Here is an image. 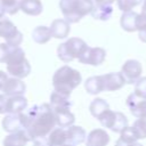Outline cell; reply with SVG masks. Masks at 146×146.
I'll list each match as a JSON object with an SVG mask.
<instances>
[{"label": "cell", "instance_id": "1", "mask_svg": "<svg viewBox=\"0 0 146 146\" xmlns=\"http://www.w3.org/2000/svg\"><path fill=\"white\" fill-rule=\"evenodd\" d=\"M24 130L30 136L31 140L48 136L57 125L55 113L50 104L33 105L23 113Z\"/></svg>", "mask_w": 146, "mask_h": 146}, {"label": "cell", "instance_id": "2", "mask_svg": "<svg viewBox=\"0 0 146 146\" xmlns=\"http://www.w3.org/2000/svg\"><path fill=\"white\" fill-rule=\"evenodd\" d=\"M81 82H82V76L80 72L75 68H72L68 65H64L59 67L52 75L54 91L68 96V97L71 92Z\"/></svg>", "mask_w": 146, "mask_h": 146}, {"label": "cell", "instance_id": "3", "mask_svg": "<svg viewBox=\"0 0 146 146\" xmlns=\"http://www.w3.org/2000/svg\"><path fill=\"white\" fill-rule=\"evenodd\" d=\"M59 8L64 19L68 23H78L82 17L91 14L94 3L91 0H60Z\"/></svg>", "mask_w": 146, "mask_h": 146}, {"label": "cell", "instance_id": "4", "mask_svg": "<svg viewBox=\"0 0 146 146\" xmlns=\"http://www.w3.org/2000/svg\"><path fill=\"white\" fill-rule=\"evenodd\" d=\"M6 64L9 75L13 78L24 79L31 73V65L25 57L24 50L21 47H13Z\"/></svg>", "mask_w": 146, "mask_h": 146}, {"label": "cell", "instance_id": "5", "mask_svg": "<svg viewBox=\"0 0 146 146\" xmlns=\"http://www.w3.org/2000/svg\"><path fill=\"white\" fill-rule=\"evenodd\" d=\"M88 48V44L86 41H83L80 38H70L65 42L60 43L57 48V56L58 58L64 62L68 63L73 59L78 58L84 52V50Z\"/></svg>", "mask_w": 146, "mask_h": 146}, {"label": "cell", "instance_id": "6", "mask_svg": "<svg viewBox=\"0 0 146 146\" xmlns=\"http://www.w3.org/2000/svg\"><path fill=\"white\" fill-rule=\"evenodd\" d=\"M98 121L104 128H108L113 132L121 133L128 127V119L121 112H115L112 110L105 111L99 117Z\"/></svg>", "mask_w": 146, "mask_h": 146}, {"label": "cell", "instance_id": "7", "mask_svg": "<svg viewBox=\"0 0 146 146\" xmlns=\"http://www.w3.org/2000/svg\"><path fill=\"white\" fill-rule=\"evenodd\" d=\"M0 36L6 40V43L14 47H19L23 41L22 32H19L15 24L6 17L0 18Z\"/></svg>", "mask_w": 146, "mask_h": 146}, {"label": "cell", "instance_id": "8", "mask_svg": "<svg viewBox=\"0 0 146 146\" xmlns=\"http://www.w3.org/2000/svg\"><path fill=\"white\" fill-rule=\"evenodd\" d=\"M143 72V66L137 59H128L121 67V73L129 84H136L140 79Z\"/></svg>", "mask_w": 146, "mask_h": 146}, {"label": "cell", "instance_id": "9", "mask_svg": "<svg viewBox=\"0 0 146 146\" xmlns=\"http://www.w3.org/2000/svg\"><path fill=\"white\" fill-rule=\"evenodd\" d=\"M106 57V51L105 49L100 47H88L84 52L79 57V62L82 64H88L92 66H98L100 65Z\"/></svg>", "mask_w": 146, "mask_h": 146}, {"label": "cell", "instance_id": "10", "mask_svg": "<svg viewBox=\"0 0 146 146\" xmlns=\"http://www.w3.org/2000/svg\"><path fill=\"white\" fill-rule=\"evenodd\" d=\"M130 113L137 119L146 117V99L137 96L135 92L130 94L125 100Z\"/></svg>", "mask_w": 146, "mask_h": 146}, {"label": "cell", "instance_id": "11", "mask_svg": "<svg viewBox=\"0 0 146 146\" xmlns=\"http://www.w3.org/2000/svg\"><path fill=\"white\" fill-rule=\"evenodd\" d=\"M104 91H116L121 89L127 82L121 72H113L102 75Z\"/></svg>", "mask_w": 146, "mask_h": 146}, {"label": "cell", "instance_id": "12", "mask_svg": "<svg viewBox=\"0 0 146 146\" xmlns=\"http://www.w3.org/2000/svg\"><path fill=\"white\" fill-rule=\"evenodd\" d=\"M25 90H26L25 83L22 81V79H17V78H8L2 89L3 95H6L7 97L23 96Z\"/></svg>", "mask_w": 146, "mask_h": 146}, {"label": "cell", "instance_id": "13", "mask_svg": "<svg viewBox=\"0 0 146 146\" xmlns=\"http://www.w3.org/2000/svg\"><path fill=\"white\" fill-rule=\"evenodd\" d=\"M1 125L5 131L11 133L16 132L19 130H24V122H23V113L19 114H7L2 122Z\"/></svg>", "mask_w": 146, "mask_h": 146}, {"label": "cell", "instance_id": "14", "mask_svg": "<svg viewBox=\"0 0 146 146\" xmlns=\"http://www.w3.org/2000/svg\"><path fill=\"white\" fill-rule=\"evenodd\" d=\"M110 143V135L104 129H94L89 132L86 146H106Z\"/></svg>", "mask_w": 146, "mask_h": 146}, {"label": "cell", "instance_id": "15", "mask_svg": "<svg viewBox=\"0 0 146 146\" xmlns=\"http://www.w3.org/2000/svg\"><path fill=\"white\" fill-rule=\"evenodd\" d=\"M66 137H67V144H71L73 146L80 145L87 140L86 130L82 127L74 124L66 129Z\"/></svg>", "mask_w": 146, "mask_h": 146}, {"label": "cell", "instance_id": "16", "mask_svg": "<svg viewBox=\"0 0 146 146\" xmlns=\"http://www.w3.org/2000/svg\"><path fill=\"white\" fill-rule=\"evenodd\" d=\"M31 138L25 130H19L16 132H11L5 137L2 145L3 146H25Z\"/></svg>", "mask_w": 146, "mask_h": 146}, {"label": "cell", "instance_id": "17", "mask_svg": "<svg viewBox=\"0 0 146 146\" xmlns=\"http://www.w3.org/2000/svg\"><path fill=\"white\" fill-rule=\"evenodd\" d=\"M27 107V99L24 96L8 97L7 100V114L23 113Z\"/></svg>", "mask_w": 146, "mask_h": 146}, {"label": "cell", "instance_id": "18", "mask_svg": "<svg viewBox=\"0 0 146 146\" xmlns=\"http://www.w3.org/2000/svg\"><path fill=\"white\" fill-rule=\"evenodd\" d=\"M50 31H51L52 38L65 39V38H67V35L70 33V23L66 19L57 18V19L52 21V23L50 25Z\"/></svg>", "mask_w": 146, "mask_h": 146}, {"label": "cell", "instance_id": "19", "mask_svg": "<svg viewBox=\"0 0 146 146\" xmlns=\"http://www.w3.org/2000/svg\"><path fill=\"white\" fill-rule=\"evenodd\" d=\"M56 116V122L59 128H68L73 125L75 121L74 114L71 112V110L65 108V110H52Z\"/></svg>", "mask_w": 146, "mask_h": 146}, {"label": "cell", "instance_id": "20", "mask_svg": "<svg viewBox=\"0 0 146 146\" xmlns=\"http://www.w3.org/2000/svg\"><path fill=\"white\" fill-rule=\"evenodd\" d=\"M19 7L22 11L30 16H38L43 10L41 0H19Z\"/></svg>", "mask_w": 146, "mask_h": 146}, {"label": "cell", "instance_id": "21", "mask_svg": "<svg viewBox=\"0 0 146 146\" xmlns=\"http://www.w3.org/2000/svg\"><path fill=\"white\" fill-rule=\"evenodd\" d=\"M49 104H50L52 110H65V108L71 110V107L73 105V103L71 102L68 96L62 95V94L56 92V91H54L50 95V103Z\"/></svg>", "mask_w": 146, "mask_h": 146}, {"label": "cell", "instance_id": "22", "mask_svg": "<svg viewBox=\"0 0 146 146\" xmlns=\"http://www.w3.org/2000/svg\"><path fill=\"white\" fill-rule=\"evenodd\" d=\"M137 16L138 14L135 11H127L123 13L120 18L121 27L127 32H135L137 31Z\"/></svg>", "mask_w": 146, "mask_h": 146}, {"label": "cell", "instance_id": "23", "mask_svg": "<svg viewBox=\"0 0 146 146\" xmlns=\"http://www.w3.org/2000/svg\"><path fill=\"white\" fill-rule=\"evenodd\" d=\"M49 146H63L67 144L66 137V129L64 128H55L48 136H47Z\"/></svg>", "mask_w": 146, "mask_h": 146}, {"label": "cell", "instance_id": "24", "mask_svg": "<svg viewBox=\"0 0 146 146\" xmlns=\"http://www.w3.org/2000/svg\"><path fill=\"white\" fill-rule=\"evenodd\" d=\"M84 89L90 95H97V94L104 91L102 75H94V76L88 78L84 82Z\"/></svg>", "mask_w": 146, "mask_h": 146}, {"label": "cell", "instance_id": "25", "mask_svg": "<svg viewBox=\"0 0 146 146\" xmlns=\"http://www.w3.org/2000/svg\"><path fill=\"white\" fill-rule=\"evenodd\" d=\"M137 140L138 138L135 135L132 127H127L120 133V138L116 140L115 146H132L133 144L137 143Z\"/></svg>", "mask_w": 146, "mask_h": 146}, {"label": "cell", "instance_id": "26", "mask_svg": "<svg viewBox=\"0 0 146 146\" xmlns=\"http://www.w3.org/2000/svg\"><path fill=\"white\" fill-rule=\"evenodd\" d=\"M51 38H52V35H51L50 27H47L43 25L36 26L32 32V39L34 40V42L40 43V44L47 43Z\"/></svg>", "mask_w": 146, "mask_h": 146}, {"label": "cell", "instance_id": "27", "mask_svg": "<svg viewBox=\"0 0 146 146\" xmlns=\"http://www.w3.org/2000/svg\"><path fill=\"white\" fill-rule=\"evenodd\" d=\"M113 14V7L112 5H99V6H95L92 11H91V16L95 19H99V21H107L111 18Z\"/></svg>", "mask_w": 146, "mask_h": 146}, {"label": "cell", "instance_id": "28", "mask_svg": "<svg viewBox=\"0 0 146 146\" xmlns=\"http://www.w3.org/2000/svg\"><path fill=\"white\" fill-rule=\"evenodd\" d=\"M107 110H110V105L103 98H95L89 105V111H90L91 115L96 119H98Z\"/></svg>", "mask_w": 146, "mask_h": 146}, {"label": "cell", "instance_id": "29", "mask_svg": "<svg viewBox=\"0 0 146 146\" xmlns=\"http://www.w3.org/2000/svg\"><path fill=\"white\" fill-rule=\"evenodd\" d=\"M132 129L138 139H145L146 138V117L137 119L132 125Z\"/></svg>", "mask_w": 146, "mask_h": 146}, {"label": "cell", "instance_id": "30", "mask_svg": "<svg viewBox=\"0 0 146 146\" xmlns=\"http://www.w3.org/2000/svg\"><path fill=\"white\" fill-rule=\"evenodd\" d=\"M1 6L3 7L5 11L9 15H15L19 9V0H0Z\"/></svg>", "mask_w": 146, "mask_h": 146}, {"label": "cell", "instance_id": "31", "mask_svg": "<svg viewBox=\"0 0 146 146\" xmlns=\"http://www.w3.org/2000/svg\"><path fill=\"white\" fill-rule=\"evenodd\" d=\"M117 2V7L121 11L127 13V11H131L132 8L139 6L143 0H116Z\"/></svg>", "mask_w": 146, "mask_h": 146}, {"label": "cell", "instance_id": "32", "mask_svg": "<svg viewBox=\"0 0 146 146\" xmlns=\"http://www.w3.org/2000/svg\"><path fill=\"white\" fill-rule=\"evenodd\" d=\"M135 94L146 99V76H141L135 84Z\"/></svg>", "mask_w": 146, "mask_h": 146}, {"label": "cell", "instance_id": "33", "mask_svg": "<svg viewBox=\"0 0 146 146\" xmlns=\"http://www.w3.org/2000/svg\"><path fill=\"white\" fill-rule=\"evenodd\" d=\"M14 46H10L6 42L3 43H0V63H6L10 52H11V49H13Z\"/></svg>", "mask_w": 146, "mask_h": 146}, {"label": "cell", "instance_id": "34", "mask_svg": "<svg viewBox=\"0 0 146 146\" xmlns=\"http://www.w3.org/2000/svg\"><path fill=\"white\" fill-rule=\"evenodd\" d=\"M7 100L8 98L6 97V95L0 94V114L7 113Z\"/></svg>", "mask_w": 146, "mask_h": 146}, {"label": "cell", "instance_id": "35", "mask_svg": "<svg viewBox=\"0 0 146 146\" xmlns=\"http://www.w3.org/2000/svg\"><path fill=\"white\" fill-rule=\"evenodd\" d=\"M33 141V146H49V143H48V139H47V136L46 137H40V138H36Z\"/></svg>", "mask_w": 146, "mask_h": 146}, {"label": "cell", "instance_id": "36", "mask_svg": "<svg viewBox=\"0 0 146 146\" xmlns=\"http://www.w3.org/2000/svg\"><path fill=\"white\" fill-rule=\"evenodd\" d=\"M8 75H7V73H5L3 71H0V90L2 91V89H3V86H5V83L7 82V80H8Z\"/></svg>", "mask_w": 146, "mask_h": 146}, {"label": "cell", "instance_id": "37", "mask_svg": "<svg viewBox=\"0 0 146 146\" xmlns=\"http://www.w3.org/2000/svg\"><path fill=\"white\" fill-rule=\"evenodd\" d=\"M92 3H94V7L95 6H99V5H112L114 2V0H91Z\"/></svg>", "mask_w": 146, "mask_h": 146}, {"label": "cell", "instance_id": "38", "mask_svg": "<svg viewBox=\"0 0 146 146\" xmlns=\"http://www.w3.org/2000/svg\"><path fill=\"white\" fill-rule=\"evenodd\" d=\"M138 36H139V39H140L143 42L146 43V29L139 31V32H138Z\"/></svg>", "mask_w": 146, "mask_h": 146}, {"label": "cell", "instance_id": "39", "mask_svg": "<svg viewBox=\"0 0 146 146\" xmlns=\"http://www.w3.org/2000/svg\"><path fill=\"white\" fill-rule=\"evenodd\" d=\"M141 14L146 15V0H144V3L141 6Z\"/></svg>", "mask_w": 146, "mask_h": 146}, {"label": "cell", "instance_id": "40", "mask_svg": "<svg viewBox=\"0 0 146 146\" xmlns=\"http://www.w3.org/2000/svg\"><path fill=\"white\" fill-rule=\"evenodd\" d=\"M5 13H6V11H5V9H3V7H2V6H1V3H0V18H1V17H3V15H5Z\"/></svg>", "mask_w": 146, "mask_h": 146}, {"label": "cell", "instance_id": "41", "mask_svg": "<svg viewBox=\"0 0 146 146\" xmlns=\"http://www.w3.org/2000/svg\"><path fill=\"white\" fill-rule=\"evenodd\" d=\"M132 146H143V145H141V144H139V143H136V144H133Z\"/></svg>", "mask_w": 146, "mask_h": 146}, {"label": "cell", "instance_id": "42", "mask_svg": "<svg viewBox=\"0 0 146 146\" xmlns=\"http://www.w3.org/2000/svg\"><path fill=\"white\" fill-rule=\"evenodd\" d=\"M63 146H73V145H71V144H65V145H63Z\"/></svg>", "mask_w": 146, "mask_h": 146}]
</instances>
